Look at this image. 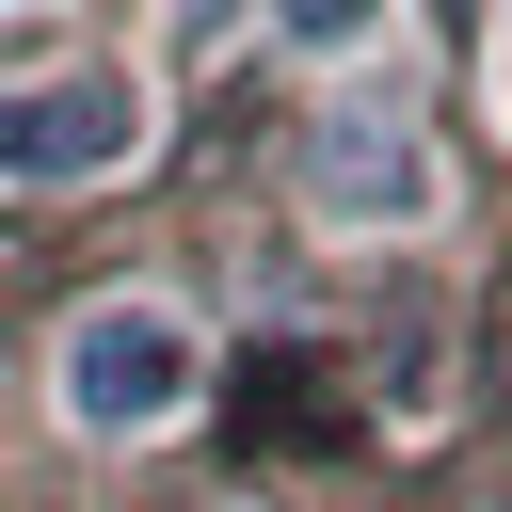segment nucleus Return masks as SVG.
<instances>
[{"mask_svg":"<svg viewBox=\"0 0 512 512\" xmlns=\"http://www.w3.org/2000/svg\"><path fill=\"white\" fill-rule=\"evenodd\" d=\"M48 384H64V416H80V432H160V416H192V384H208V336H192L176 304L112 288V304H80V320H64Z\"/></svg>","mask_w":512,"mask_h":512,"instance_id":"1","label":"nucleus"},{"mask_svg":"<svg viewBox=\"0 0 512 512\" xmlns=\"http://www.w3.org/2000/svg\"><path fill=\"white\" fill-rule=\"evenodd\" d=\"M144 160V80L128 64H48L0 96V192H96Z\"/></svg>","mask_w":512,"mask_h":512,"instance_id":"2","label":"nucleus"},{"mask_svg":"<svg viewBox=\"0 0 512 512\" xmlns=\"http://www.w3.org/2000/svg\"><path fill=\"white\" fill-rule=\"evenodd\" d=\"M304 208L352 224V240L432 224V144H416L400 112H320V128H304Z\"/></svg>","mask_w":512,"mask_h":512,"instance_id":"3","label":"nucleus"}]
</instances>
